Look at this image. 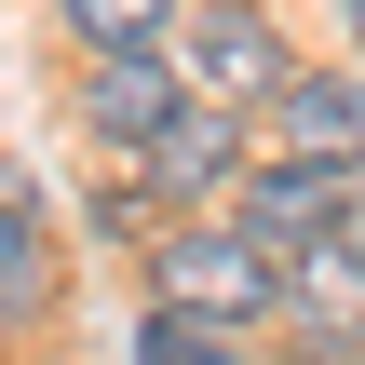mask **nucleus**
Wrapping results in <instances>:
<instances>
[{
    "label": "nucleus",
    "mask_w": 365,
    "mask_h": 365,
    "mask_svg": "<svg viewBox=\"0 0 365 365\" xmlns=\"http://www.w3.org/2000/svg\"><path fill=\"white\" fill-rule=\"evenodd\" d=\"M149 284L190 298V312H230V325H271V312H284V257H271L244 217H176V230L149 244Z\"/></svg>",
    "instance_id": "1"
},
{
    "label": "nucleus",
    "mask_w": 365,
    "mask_h": 365,
    "mask_svg": "<svg viewBox=\"0 0 365 365\" xmlns=\"http://www.w3.org/2000/svg\"><path fill=\"white\" fill-rule=\"evenodd\" d=\"M122 176H135V203H176V217H190L203 190H230V176H244L230 95H190V108H176V122H163L149 149H122Z\"/></svg>",
    "instance_id": "3"
},
{
    "label": "nucleus",
    "mask_w": 365,
    "mask_h": 365,
    "mask_svg": "<svg viewBox=\"0 0 365 365\" xmlns=\"http://www.w3.org/2000/svg\"><path fill=\"white\" fill-rule=\"evenodd\" d=\"M284 312H339V325H365V203H339V217L284 257Z\"/></svg>",
    "instance_id": "7"
},
{
    "label": "nucleus",
    "mask_w": 365,
    "mask_h": 365,
    "mask_svg": "<svg viewBox=\"0 0 365 365\" xmlns=\"http://www.w3.org/2000/svg\"><path fill=\"white\" fill-rule=\"evenodd\" d=\"M135 365H244V325L230 312H190V298H149L135 312Z\"/></svg>",
    "instance_id": "9"
},
{
    "label": "nucleus",
    "mask_w": 365,
    "mask_h": 365,
    "mask_svg": "<svg viewBox=\"0 0 365 365\" xmlns=\"http://www.w3.org/2000/svg\"><path fill=\"white\" fill-rule=\"evenodd\" d=\"M339 203H352V176H339V163H298V149H284V163H244V176H230V217H244V230H257L271 257H298V244H312V230H325Z\"/></svg>",
    "instance_id": "5"
},
{
    "label": "nucleus",
    "mask_w": 365,
    "mask_h": 365,
    "mask_svg": "<svg viewBox=\"0 0 365 365\" xmlns=\"http://www.w3.org/2000/svg\"><path fill=\"white\" fill-rule=\"evenodd\" d=\"M81 54H122V41H176V0H54Z\"/></svg>",
    "instance_id": "10"
},
{
    "label": "nucleus",
    "mask_w": 365,
    "mask_h": 365,
    "mask_svg": "<svg viewBox=\"0 0 365 365\" xmlns=\"http://www.w3.org/2000/svg\"><path fill=\"white\" fill-rule=\"evenodd\" d=\"M190 95H203V81H190V54H176V41H122V54H95V68H81V135H95V149H149Z\"/></svg>",
    "instance_id": "2"
},
{
    "label": "nucleus",
    "mask_w": 365,
    "mask_h": 365,
    "mask_svg": "<svg viewBox=\"0 0 365 365\" xmlns=\"http://www.w3.org/2000/svg\"><path fill=\"white\" fill-rule=\"evenodd\" d=\"M352 27H365V0H352Z\"/></svg>",
    "instance_id": "11"
},
{
    "label": "nucleus",
    "mask_w": 365,
    "mask_h": 365,
    "mask_svg": "<svg viewBox=\"0 0 365 365\" xmlns=\"http://www.w3.org/2000/svg\"><path fill=\"white\" fill-rule=\"evenodd\" d=\"M176 54H190V81H203V95H230V108H271V95H284V27H271L257 0H217Z\"/></svg>",
    "instance_id": "4"
},
{
    "label": "nucleus",
    "mask_w": 365,
    "mask_h": 365,
    "mask_svg": "<svg viewBox=\"0 0 365 365\" xmlns=\"http://www.w3.org/2000/svg\"><path fill=\"white\" fill-rule=\"evenodd\" d=\"M41 312H54V230H41V203L0 176V339L41 325Z\"/></svg>",
    "instance_id": "8"
},
{
    "label": "nucleus",
    "mask_w": 365,
    "mask_h": 365,
    "mask_svg": "<svg viewBox=\"0 0 365 365\" xmlns=\"http://www.w3.org/2000/svg\"><path fill=\"white\" fill-rule=\"evenodd\" d=\"M257 122H271V149L365 176V81H339V68H284V95H271Z\"/></svg>",
    "instance_id": "6"
}]
</instances>
